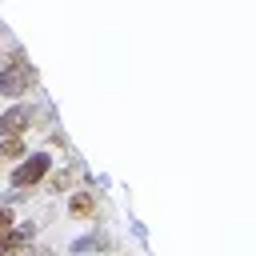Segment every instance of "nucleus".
Wrapping results in <instances>:
<instances>
[{"label": "nucleus", "instance_id": "8", "mask_svg": "<svg viewBox=\"0 0 256 256\" xmlns=\"http://www.w3.org/2000/svg\"><path fill=\"white\" fill-rule=\"evenodd\" d=\"M0 172H4V160H0Z\"/></svg>", "mask_w": 256, "mask_h": 256}, {"label": "nucleus", "instance_id": "6", "mask_svg": "<svg viewBox=\"0 0 256 256\" xmlns=\"http://www.w3.org/2000/svg\"><path fill=\"white\" fill-rule=\"evenodd\" d=\"M68 252H72V256H108V252H112V236H108L100 224H92L88 232H80V236L68 244Z\"/></svg>", "mask_w": 256, "mask_h": 256}, {"label": "nucleus", "instance_id": "5", "mask_svg": "<svg viewBox=\"0 0 256 256\" xmlns=\"http://www.w3.org/2000/svg\"><path fill=\"white\" fill-rule=\"evenodd\" d=\"M80 172H84V164L80 160H68V164H56L48 176H44V184H40V192L44 196H68L76 184H80Z\"/></svg>", "mask_w": 256, "mask_h": 256}, {"label": "nucleus", "instance_id": "2", "mask_svg": "<svg viewBox=\"0 0 256 256\" xmlns=\"http://www.w3.org/2000/svg\"><path fill=\"white\" fill-rule=\"evenodd\" d=\"M52 120H56L52 108H40L36 100H12L8 108H0V140L40 132V128H48Z\"/></svg>", "mask_w": 256, "mask_h": 256}, {"label": "nucleus", "instance_id": "7", "mask_svg": "<svg viewBox=\"0 0 256 256\" xmlns=\"http://www.w3.org/2000/svg\"><path fill=\"white\" fill-rule=\"evenodd\" d=\"M28 152H32L28 136H8V140H0V160H4V168H12L16 160H24Z\"/></svg>", "mask_w": 256, "mask_h": 256}, {"label": "nucleus", "instance_id": "4", "mask_svg": "<svg viewBox=\"0 0 256 256\" xmlns=\"http://www.w3.org/2000/svg\"><path fill=\"white\" fill-rule=\"evenodd\" d=\"M64 216L76 220V224H100V200L88 184H76L68 196H64Z\"/></svg>", "mask_w": 256, "mask_h": 256}, {"label": "nucleus", "instance_id": "3", "mask_svg": "<svg viewBox=\"0 0 256 256\" xmlns=\"http://www.w3.org/2000/svg\"><path fill=\"white\" fill-rule=\"evenodd\" d=\"M52 168H56V156H52L48 148H32L24 160H16V164L4 172V184H8V188H20V192H36Z\"/></svg>", "mask_w": 256, "mask_h": 256}, {"label": "nucleus", "instance_id": "1", "mask_svg": "<svg viewBox=\"0 0 256 256\" xmlns=\"http://www.w3.org/2000/svg\"><path fill=\"white\" fill-rule=\"evenodd\" d=\"M36 84H40V72L32 68L28 52L24 48H12L8 60L0 64V100H8V104L12 100H28Z\"/></svg>", "mask_w": 256, "mask_h": 256}]
</instances>
